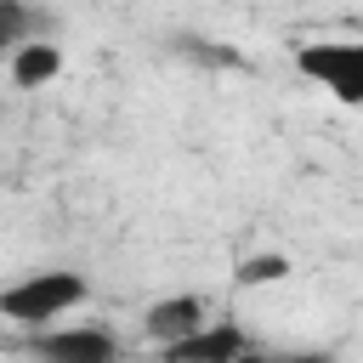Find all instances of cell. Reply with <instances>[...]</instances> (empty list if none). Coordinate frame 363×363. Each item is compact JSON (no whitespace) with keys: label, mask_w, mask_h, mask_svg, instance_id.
Segmentation results:
<instances>
[{"label":"cell","mask_w":363,"mask_h":363,"mask_svg":"<svg viewBox=\"0 0 363 363\" xmlns=\"http://www.w3.org/2000/svg\"><path fill=\"white\" fill-rule=\"evenodd\" d=\"M85 301H91V284H85L79 272L45 267V272H28V278H17V284L0 289V318H6L11 329L34 335V329H51L57 318L79 312Z\"/></svg>","instance_id":"cell-1"},{"label":"cell","mask_w":363,"mask_h":363,"mask_svg":"<svg viewBox=\"0 0 363 363\" xmlns=\"http://www.w3.org/2000/svg\"><path fill=\"white\" fill-rule=\"evenodd\" d=\"M295 74L312 79L340 108H363V40H301Z\"/></svg>","instance_id":"cell-2"},{"label":"cell","mask_w":363,"mask_h":363,"mask_svg":"<svg viewBox=\"0 0 363 363\" xmlns=\"http://www.w3.org/2000/svg\"><path fill=\"white\" fill-rule=\"evenodd\" d=\"M23 346L40 363H119V335L108 323H51L23 335Z\"/></svg>","instance_id":"cell-3"},{"label":"cell","mask_w":363,"mask_h":363,"mask_svg":"<svg viewBox=\"0 0 363 363\" xmlns=\"http://www.w3.org/2000/svg\"><path fill=\"white\" fill-rule=\"evenodd\" d=\"M244 352H250V335H244L233 318H210V323L193 329L187 340L159 346V363H244Z\"/></svg>","instance_id":"cell-4"},{"label":"cell","mask_w":363,"mask_h":363,"mask_svg":"<svg viewBox=\"0 0 363 363\" xmlns=\"http://www.w3.org/2000/svg\"><path fill=\"white\" fill-rule=\"evenodd\" d=\"M210 323V301L204 295H159L147 312H142V335L153 340V346H176V340H187L193 329H204Z\"/></svg>","instance_id":"cell-5"},{"label":"cell","mask_w":363,"mask_h":363,"mask_svg":"<svg viewBox=\"0 0 363 363\" xmlns=\"http://www.w3.org/2000/svg\"><path fill=\"white\" fill-rule=\"evenodd\" d=\"M62 74V45L57 40H28V45H17L11 57H6V79L17 85V91H40V85H51Z\"/></svg>","instance_id":"cell-6"},{"label":"cell","mask_w":363,"mask_h":363,"mask_svg":"<svg viewBox=\"0 0 363 363\" xmlns=\"http://www.w3.org/2000/svg\"><path fill=\"white\" fill-rule=\"evenodd\" d=\"M40 34H45V17L28 11V0H0V51H6V57H11L17 45L40 40Z\"/></svg>","instance_id":"cell-7"},{"label":"cell","mask_w":363,"mask_h":363,"mask_svg":"<svg viewBox=\"0 0 363 363\" xmlns=\"http://www.w3.org/2000/svg\"><path fill=\"white\" fill-rule=\"evenodd\" d=\"M295 272V261L289 255H278V250H261V255H244L238 267H233V289H261V284H284Z\"/></svg>","instance_id":"cell-8"},{"label":"cell","mask_w":363,"mask_h":363,"mask_svg":"<svg viewBox=\"0 0 363 363\" xmlns=\"http://www.w3.org/2000/svg\"><path fill=\"white\" fill-rule=\"evenodd\" d=\"M244 363H335L329 352H244Z\"/></svg>","instance_id":"cell-9"}]
</instances>
